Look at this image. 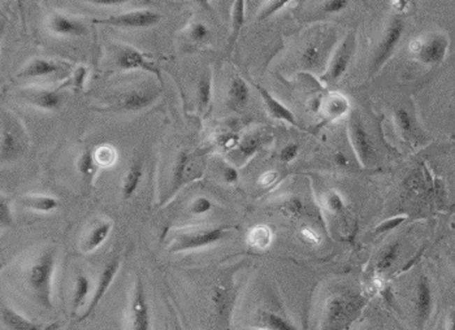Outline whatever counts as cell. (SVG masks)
<instances>
[{"label": "cell", "instance_id": "obj_21", "mask_svg": "<svg viewBox=\"0 0 455 330\" xmlns=\"http://www.w3.org/2000/svg\"><path fill=\"white\" fill-rule=\"evenodd\" d=\"M352 108L350 101L341 92H331L325 98H323L322 110L324 119L326 121H335L342 119L345 115L349 113Z\"/></svg>", "mask_w": 455, "mask_h": 330}, {"label": "cell", "instance_id": "obj_56", "mask_svg": "<svg viewBox=\"0 0 455 330\" xmlns=\"http://www.w3.org/2000/svg\"><path fill=\"white\" fill-rule=\"evenodd\" d=\"M252 330H266V329H261V328H258V329H252Z\"/></svg>", "mask_w": 455, "mask_h": 330}, {"label": "cell", "instance_id": "obj_10", "mask_svg": "<svg viewBox=\"0 0 455 330\" xmlns=\"http://www.w3.org/2000/svg\"><path fill=\"white\" fill-rule=\"evenodd\" d=\"M355 47H356L355 34L350 33L341 42V45L335 48V54L331 57L326 71L320 76V80L323 82L335 85L344 77L355 54Z\"/></svg>", "mask_w": 455, "mask_h": 330}, {"label": "cell", "instance_id": "obj_33", "mask_svg": "<svg viewBox=\"0 0 455 330\" xmlns=\"http://www.w3.org/2000/svg\"><path fill=\"white\" fill-rule=\"evenodd\" d=\"M90 289H92V282L90 278L84 273L75 277V292H73V302H72V308H73V313H77L82 308L89 294H90Z\"/></svg>", "mask_w": 455, "mask_h": 330}, {"label": "cell", "instance_id": "obj_32", "mask_svg": "<svg viewBox=\"0 0 455 330\" xmlns=\"http://www.w3.org/2000/svg\"><path fill=\"white\" fill-rule=\"evenodd\" d=\"M400 242H391L382 248L376 260V271L380 273L389 271L400 257Z\"/></svg>", "mask_w": 455, "mask_h": 330}, {"label": "cell", "instance_id": "obj_12", "mask_svg": "<svg viewBox=\"0 0 455 330\" xmlns=\"http://www.w3.org/2000/svg\"><path fill=\"white\" fill-rule=\"evenodd\" d=\"M116 65L119 69L124 72H129V71L149 72V73L154 74L155 77H158L160 83H163V78H161V73H160L158 65L155 64L154 60L150 59L149 56L140 52V50H137L134 47H121L119 54L116 56Z\"/></svg>", "mask_w": 455, "mask_h": 330}, {"label": "cell", "instance_id": "obj_28", "mask_svg": "<svg viewBox=\"0 0 455 330\" xmlns=\"http://www.w3.org/2000/svg\"><path fill=\"white\" fill-rule=\"evenodd\" d=\"M196 98H198V108L201 113H207L210 110V104L212 101V74L205 72L199 78L196 85Z\"/></svg>", "mask_w": 455, "mask_h": 330}, {"label": "cell", "instance_id": "obj_50", "mask_svg": "<svg viewBox=\"0 0 455 330\" xmlns=\"http://www.w3.org/2000/svg\"><path fill=\"white\" fill-rule=\"evenodd\" d=\"M223 178L228 185L238 184L240 173H238L237 168H234L232 165H226L223 169Z\"/></svg>", "mask_w": 455, "mask_h": 330}, {"label": "cell", "instance_id": "obj_51", "mask_svg": "<svg viewBox=\"0 0 455 330\" xmlns=\"http://www.w3.org/2000/svg\"><path fill=\"white\" fill-rule=\"evenodd\" d=\"M301 236L310 245H319L322 242L320 236L316 233L315 230L311 229V228H305V229L301 230Z\"/></svg>", "mask_w": 455, "mask_h": 330}, {"label": "cell", "instance_id": "obj_46", "mask_svg": "<svg viewBox=\"0 0 455 330\" xmlns=\"http://www.w3.org/2000/svg\"><path fill=\"white\" fill-rule=\"evenodd\" d=\"M299 151H301V146L298 143H288V145H285V146L281 148V151H280V162L284 163V164L291 163L297 157Z\"/></svg>", "mask_w": 455, "mask_h": 330}, {"label": "cell", "instance_id": "obj_35", "mask_svg": "<svg viewBox=\"0 0 455 330\" xmlns=\"http://www.w3.org/2000/svg\"><path fill=\"white\" fill-rule=\"evenodd\" d=\"M245 13H246V3L243 0L234 1L232 10V31H231V43H229L231 48L236 45L242 28L245 25V20H246Z\"/></svg>", "mask_w": 455, "mask_h": 330}, {"label": "cell", "instance_id": "obj_9", "mask_svg": "<svg viewBox=\"0 0 455 330\" xmlns=\"http://www.w3.org/2000/svg\"><path fill=\"white\" fill-rule=\"evenodd\" d=\"M127 324L128 330H152L149 301L140 278H137L134 284L128 308Z\"/></svg>", "mask_w": 455, "mask_h": 330}, {"label": "cell", "instance_id": "obj_55", "mask_svg": "<svg viewBox=\"0 0 455 330\" xmlns=\"http://www.w3.org/2000/svg\"><path fill=\"white\" fill-rule=\"evenodd\" d=\"M453 101H454V104H455V92L454 94H453Z\"/></svg>", "mask_w": 455, "mask_h": 330}, {"label": "cell", "instance_id": "obj_18", "mask_svg": "<svg viewBox=\"0 0 455 330\" xmlns=\"http://www.w3.org/2000/svg\"><path fill=\"white\" fill-rule=\"evenodd\" d=\"M48 25L52 33L63 37H86L90 33V29L84 21L59 12L51 15Z\"/></svg>", "mask_w": 455, "mask_h": 330}, {"label": "cell", "instance_id": "obj_31", "mask_svg": "<svg viewBox=\"0 0 455 330\" xmlns=\"http://www.w3.org/2000/svg\"><path fill=\"white\" fill-rule=\"evenodd\" d=\"M273 233L267 225H255L247 234V245L257 250H264L272 243Z\"/></svg>", "mask_w": 455, "mask_h": 330}, {"label": "cell", "instance_id": "obj_4", "mask_svg": "<svg viewBox=\"0 0 455 330\" xmlns=\"http://www.w3.org/2000/svg\"><path fill=\"white\" fill-rule=\"evenodd\" d=\"M450 46L449 37L444 33H433L426 38H417L410 42V52L423 64H441L447 55Z\"/></svg>", "mask_w": 455, "mask_h": 330}, {"label": "cell", "instance_id": "obj_3", "mask_svg": "<svg viewBox=\"0 0 455 330\" xmlns=\"http://www.w3.org/2000/svg\"><path fill=\"white\" fill-rule=\"evenodd\" d=\"M234 229V227H185L171 230L168 251L177 254L208 248L226 238Z\"/></svg>", "mask_w": 455, "mask_h": 330}, {"label": "cell", "instance_id": "obj_30", "mask_svg": "<svg viewBox=\"0 0 455 330\" xmlns=\"http://www.w3.org/2000/svg\"><path fill=\"white\" fill-rule=\"evenodd\" d=\"M77 169H78V173L82 177L85 184L92 186L94 178L99 169V165L96 164V162H95L94 152H92L90 150H85L78 159Z\"/></svg>", "mask_w": 455, "mask_h": 330}, {"label": "cell", "instance_id": "obj_53", "mask_svg": "<svg viewBox=\"0 0 455 330\" xmlns=\"http://www.w3.org/2000/svg\"><path fill=\"white\" fill-rule=\"evenodd\" d=\"M446 330H455V310H450L447 313Z\"/></svg>", "mask_w": 455, "mask_h": 330}, {"label": "cell", "instance_id": "obj_48", "mask_svg": "<svg viewBox=\"0 0 455 330\" xmlns=\"http://www.w3.org/2000/svg\"><path fill=\"white\" fill-rule=\"evenodd\" d=\"M240 138L237 137L236 134H223L222 137L219 138V146L222 147L223 150L226 151H234L237 146L240 145Z\"/></svg>", "mask_w": 455, "mask_h": 330}, {"label": "cell", "instance_id": "obj_45", "mask_svg": "<svg viewBox=\"0 0 455 330\" xmlns=\"http://www.w3.org/2000/svg\"><path fill=\"white\" fill-rule=\"evenodd\" d=\"M212 208H214V203L211 202L208 198L199 196L190 204V213L194 216H201V215L208 213Z\"/></svg>", "mask_w": 455, "mask_h": 330}, {"label": "cell", "instance_id": "obj_47", "mask_svg": "<svg viewBox=\"0 0 455 330\" xmlns=\"http://www.w3.org/2000/svg\"><path fill=\"white\" fill-rule=\"evenodd\" d=\"M350 1L349 0H325L322 4V8L325 13H338L342 12L349 7Z\"/></svg>", "mask_w": 455, "mask_h": 330}, {"label": "cell", "instance_id": "obj_7", "mask_svg": "<svg viewBox=\"0 0 455 330\" xmlns=\"http://www.w3.org/2000/svg\"><path fill=\"white\" fill-rule=\"evenodd\" d=\"M405 24L400 17H393L390 20L388 27L384 31V36L381 38L380 43L376 48V52L372 57L371 68L370 73L371 77L379 73L384 65L389 62L390 57L394 55L397 47L400 45V38L403 36Z\"/></svg>", "mask_w": 455, "mask_h": 330}, {"label": "cell", "instance_id": "obj_20", "mask_svg": "<svg viewBox=\"0 0 455 330\" xmlns=\"http://www.w3.org/2000/svg\"><path fill=\"white\" fill-rule=\"evenodd\" d=\"M255 89L259 92L261 99L264 101V106L268 110L270 117L275 120H279V121H284V122H288L290 125L296 127L298 129H303V127L298 122L297 117L296 115L289 110L287 106H284L281 101H277L272 94H270L267 89H264L263 86H260L258 83H254Z\"/></svg>", "mask_w": 455, "mask_h": 330}, {"label": "cell", "instance_id": "obj_22", "mask_svg": "<svg viewBox=\"0 0 455 330\" xmlns=\"http://www.w3.org/2000/svg\"><path fill=\"white\" fill-rule=\"evenodd\" d=\"M250 101V87L247 82L236 76L231 80L228 87V106L233 110H242L247 107Z\"/></svg>", "mask_w": 455, "mask_h": 330}, {"label": "cell", "instance_id": "obj_26", "mask_svg": "<svg viewBox=\"0 0 455 330\" xmlns=\"http://www.w3.org/2000/svg\"><path fill=\"white\" fill-rule=\"evenodd\" d=\"M21 204L39 213H51L60 207V202L51 195H25L21 199Z\"/></svg>", "mask_w": 455, "mask_h": 330}, {"label": "cell", "instance_id": "obj_5", "mask_svg": "<svg viewBox=\"0 0 455 330\" xmlns=\"http://www.w3.org/2000/svg\"><path fill=\"white\" fill-rule=\"evenodd\" d=\"M27 143V134L20 124V120L13 117L10 113H6L3 117L0 138L1 162L10 163L16 160L25 151Z\"/></svg>", "mask_w": 455, "mask_h": 330}, {"label": "cell", "instance_id": "obj_34", "mask_svg": "<svg viewBox=\"0 0 455 330\" xmlns=\"http://www.w3.org/2000/svg\"><path fill=\"white\" fill-rule=\"evenodd\" d=\"M234 295L232 294V289H229L228 284L216 285L212 294V302L215 304V308L219 311V313H226L232 308L233 299Z\"/></svg>", "mask_w": 455, "mask_h": 330}, {"label": "cell", "instance_id": "obj_41", "mask_svg": "<svg viewBox=\"0 0 455 330\" xmlns=\"http://www.w3.org/2000/svg\"><path fill=\"white\" fill-rule=\"evenodd\" d=\"M86 76H87V69L85 66H78L75 71L72 73V78L68 83H64L63 87H72V90L75 92H80L84 89L85 81H86Z\"/></svg>", "mask_w": 455, "mask_h": 330}, {"label": "cell", "instance_id": "obj_44", "mask_svg": "<svg viewBox=\"0 0 455 330\" xmlns=\"http://www.w3.org/2000/svg\"><path fill=\"white\" fill-rule=\"evenodd\" d=\"M288 4L289 1H287V0H272V1H268L266 4V7L260 12L258 20L270 19V16H273L275 13H277L282 8H285Z\"/></svg>", "mask_w": 455, "mask_h": 330}, {"label": "cell", "instance_id": "obj_25", "mask_svg": "<svg viewBox=\"0 0 455 330\" xmlns=\"http://www.w3.org/2000/svg\"><path fill=\"white\" fill-rule=\"evenodd\" d=\"M112 230V222L110 220L101 221L96 224L93 229L89 231V234L85 237L82 243H81V250L89 254L94 252L95 250L102 246L103 243L107 241L110 233Z\"/></svg>", "mask_w": 455, "mask_h": 330}, {"label": "cell", "instance_id": "obj_23", "mask_svg": "<svg viewBox=\"0 0 455 330\" xmlns=\"http://www.w3.org/2000/svg\"><path fill=\"white\" fill-rule=\"evenodd\" d=\"M1 324L8 330H43L45 327L29 320L8 304L1 306Z\"/></svg>", "mask_w": 455, "mask_h": 330}, {"label": "cell", "instance_id": "obj_6", "mask_svg": "<svg viewBox=\"0 0 455 330\" xmlns=\"http://www.w3.org/2000/svg\"><path fill=\"white\" fill-rule=\"evenodd\" d=\"M335 36L320 34L310 41L301 52V65L308 72H325L335 45Z\"/></svg>", "mask_w": 455, "mask_h": 330}, {"label": "cell", "instance_id": "obj_54", "mask_svg": "<svg viewBox=\"0 0 455 330\" xmlns=\"http://www.w3.org/2000/svg\"><path fill=\"white\" fill-rule=\"evenodd\" d=\"M390 4L394 7V10H407L410 3L406 0H397V1H390Z\"/></svg>", "mask_w": 455, "mask_h": 330}, {"label": "cell", "instance_id": "obj_39", "mask_svg": "<svg viewBox=\"0 0 455 330\" xmlns=\"http://www.w3.org/2000/svg\"><path fill=\"white\" fill-rule=\"evenodd\" d=\"M13 224V213L10 208V199H7L4 195L0 196V227L1 229L10 228Z\"/></svg>", "mask_w": 455, "mask_h": 330}, {"label": "cell", "instance_id": "obj_13", "mask_svg": "<svg viewBox=\"0 0 455 330\" xmlns=\"http://www.w3.org/2000/svg\"><path fill=\"white\" fill-rule=\"evenodd\" d=\"M199 175H201V171L196 169L194 163L192 162L189 151L187 150L181 151L177 156L172 181H171V187L168 190L166 202L171 201L184 186L189 182H193Z\"/></svg>", "mask_w": 455, "mask_h": 330}, {"label": "cell", "instance_id": "obj_29", "mask_svg": "<svg viewBox=\"0 0 455 330\" xmlns=\"http://www.w3.org/2000/svg\"><path fill=\"white\" fill-rule=\"evenodd\" d=\"M259 324L260 328L266 330H299L294 322L281 316L280 313L272 311L261 312Z\"/></svg>", "mask_w": 455, "mask_h": 330}, {"label": "cell", "instance_id": "obj_2", "mask_svg": "<svg viewBox=\"0 0 455 330\" xmlns=\"http://www.w3.org/2000/svg\"><path fill=\"white\" fill-rule=\"evenodd\" d=\"M55 266L56 250L47 248L31 261L27 272V285L30 294L36 302L47 311H51L54 308L52 282Z\"/></svg>", "mask_w": 455, "mask_h": 330}, {"label": "cell", "instance_id": "obj_52", "mask_svg": "<svg viewBox=\"0 0 455 330\" xmlns=\"http://www.w3.org/2000/svg\"><path fill=\"white\" fill-rule=\"evenodd\" d=\"M333 159H335V164L340 165V166H346V165L349 164L347 156L345 155L344 152H341V151H337L335 156H333Z\"/></svg>", "mask_w": 455, "mask_h": 330}, {"label": "cell", "instance_id": "obj_16", "mask_svg": "<svg viewBox=\"0 0 455 330\" xmlns=\"http://www.w3.org/2000/svg\"><path fill=\"white\" fill-rule=\"evenodd\" d=\"M160 92L152 89H133L124 92L112 107L113 110L140 112L149 108L158 99Z\"/></svg>", "mask_w": 455, "mask_h": 330}, {"label": "cell", "instance_id": "obj_24", "mask_svg": "<svg viewBox=\"0 0 455 330\" xmlns=\"http://www.w3.org/2000/svg\"><path fill=\"white\" fill-rule=\"evenodd\" d=\"M145 175V169L142 162H134L122 178L121 182V196L124 201H129L133 195L140 189V182Z\"/></svg>", "mask_w": 455, "mask_h": 330}, {"label": "cell", "instance_id": "obj_15", "mask_svg": "<svg viewBox=\"0 0 455 330\" xmlns=\"http://www.w3.org/2000/svg\"><path fill=\"white\" fill-rule=\"evenodd\" d=\"M120 269V260L119 259H113L111 261H108L104 268H103L102 272H101V275H99V280H98V284H96V287L94 290L93 296H92V301L89 303L87 308L85 310L82 315L78 316V322H82V321L86 320L94 311L95 308L99 306V303L102 302L104 295L107 294V292L110 290L111 285L113 284L115 281V277L117 275V272Z\"/></svg>", "mask_w": 455, "mask_h": 330}, {"label": "cell", "instance_id": "obj_1", "mask_svg": "<svg viewBox=\"0 0 455 330\" xmlns=\"http://www.w3.org/2000/svg\"><path fill=\"white\" fill-rule=\"evenodd\" d=\"M366 298L349 290L331 294L322 312L320 330H349L366 307Z\"/></svg>", "mask_w": 455, "mask_h": 330}, {"label": "cell", "instance_id": "obj_43", "mask_svg": "<svg viewBox=\"0 0 455 330\" xmlns=\"http://www.w3.org/2000/svg\"><path fill=\"white\" fill-rule=\"evenodd\" d=\"M189 36L196 43H202V42H205V41L210 39L211 33H210L208 27L205 25L203 22H195V24L192 25V28H190Z\"/></svg>", "mask_w": 455, "mask_h": 330}, {"label": "cell", "instance_id": "obj_42", "mask_svg": "<svg viewBox=\"0 0 455 330\" xmlns=\"http://www.w3.org/2000/svg\"><path fill=\"white\" fill-rule=\"evenodd\" d=\"M406 220H407V216H403V215L402 216H396V217H390L388 220L382 221L381 224L377 225V228L375 229V234L381 236V234L389 233L391 230L400 227Z\"/></svg>", "mask_w": 455, "mask_h": 330}, {"label": "cell", "instance_id": "obj_19", "mask_svg": "<svg viewBox=\"0 0 455 330\" xmlns=\"http://www.w3.org/2000/svg\"><path fill=\"white\" fill-rule=\"evenodd\" d=\"M69 66L65 63L56 62L52 59L36 57L29 63L21 72L17 74L19 78H41V77H51L59 76L63 72H68Z\"/></svg>", "mask_w": 455, "mask_h": 330}, {"label": "cell", "instance_id": "obj_27", "mask_svg": "<svg viewBox=\"0 0 455 330\" xmlns=\"http://www.w3.org/2000/svg\"><path fill=\"white\" fill-rule=\"evenodd\" d=\"M264 136L261 133H250L246 134L240 141V145L234 150V152L240 157L242 163L250 160L252 156L259 151L261 146L264 145Z\"/></svg>", "mask_w": 455, "mask_h": 330}, {"label": "cell", "instance_id": "obj_38", "mask_svg": "<svg viewBox=\"0 0 455 330\" xmlns=\"http://www.w3.org/2000/svg\"><path fill=\"white\" fill-rule=\"evenodd\" d=\"M280 211L282 212L287 217L298 219V217H301L303 215L305 206L298 196H291V198L287 199L285 202L281 203Z\"/></svg>", "mask_w": 455, "mask_h": 330}, {"label": "cell", "instance_id": "obj_40", "mask_svg": "<svg viewBox=\"0 0 455 330\" xmlns=\"http://www.w3.org/2000/svg\"><path fill=\"white\" fill-rule=\"evenodd\" d=\"M325 207L332 213H341L345 210L344 198L337 192H329L325 195Z\"/></svg>", "mask_w": 455, "mask_h": 330}, {"label": "cell", "instance_id": "obj_11", "mask_svg": "<svg viewBox=\"0 0 455 330\" xmlns=\"http://www.w3.org/2000/svg\"><path fill=\"white\" fill-rule=\"evenodd\" d=\"M349 137L359 163L363 166L371 165L375 162L376 148L373 145L371 136L363 125L362 119L359 117L358 113H354L349 121Z\"/></svg>", "mask_w": 455, "mask_h": 330}, {"label": "cell", "instance_id": "obj_36", "mask_svg": "<svg viewBox=\"0 0 455 330\" xmlns=\"http://www.w3.org/2000/svg\"><path fill=\"white\" fill-rule=\"evenodd\" d=\"M94 157L99 168H110L117 162V151L115 150V147L103 145L95 150Z\"/></svg>", "mask_w": 455, "mask_h": 330}, {"label": "cell", "instance_id": "obj_8", "mask_svg": "<svg viewBox=\"0 0 455 330\" xmlns=\"http://www.w3.org/2000/svg\"><path fill=\"white\" fill-rule=\"evenodd\" d=\"M163 16L157 10H134L115 13L104 19L93 20L94 24L108 25L113 28L121 29H146L158 25Z\"/></svg>", "mask_w": 455, "mask_h": 330}, {"label": "cell", "instance_id": "obj_14", "mask_svg": "<svg viewBox=\"0 0 455 330\" xmlns=\"http://www.w3.org/2000/svg\"><path fill=\"white\" fill-rule=\"evenodd\" d=\"M433 312V290L427 275L419 277L415 290V319L418 330H424Z\"/></svg>", "mask_w": 455, "mask_h": 330}, {"label": "cell", "instance_id": "obj_37", "mask_svg": "<svg viewBox=\"0 0 455 330\" xmlns=\"http://www.w3.org/2000/svg\"><path fill=\"white\" fill-rule=\"evenodd\" d=\"M394 120L400 134L405 138L409 137L414 130V120L411 117L409 110L405 108H398L394 112Z\"/></svg>", "mask_w": 455, "mask_h": 330}, {"label": "cell", "instance_id": "obj_17", "mask_svg": "<svg viewBox=\"0 0 455 330\" xmlns=\"http://www.w3.org/2000/svg\"><path fill=\"white\" fill-rule=\"evenodd\" d=\"M64 87L57 89H28L22 90L21 98L34 107L45 110H59L65 101Z\"/></svg>", "mask_w": 455, "mask_h": 330}, {"label": "cell", "instance_id": "obj_49", "mask_svg": "<svg viewBox=\"0 0 455 330\" xmlns=\"http://www.w3.org/2000/svg\"><path fill=\"white\" fill-rule=\"evenodd\" d=\"M279 177L280 175L277 171H268V172L260 175L259 185L264 189H268V187L273 186L279 181Z\"/></svg>", "mask_w": 455, "mask_h": 330}]
</instances>
